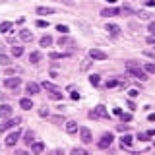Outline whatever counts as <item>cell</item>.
I'll list each match as a JSON object with an SVG mask.
<instances>
[{
  "label": "cell",
  "mask_w": 155,
  "mask_h": 155,
  "mask_svg": "<svg viewBox=\"0 0 155 155\" xmlns=\"http://www.w3.org/2000/svg\"><path fill=\"white\" fill-rule=\"evenodd\" d=\"M23 142H25V145H31L33 142H35V132H31V130H27V132L23 134Z\"/></svg>",
  "instance_id": "cell-14"
},
{
  "label": "cell",
  "mask_w": 155,
  "mask_h": 155,
  "mask_svg": "<svg viewBox=\"0 0 155 155\" xmlns=\"http://www.w3.org/2000/svg\"><path fill=\"white\" fill-rule=\"evenodd\" d=\"M107 2H109V4H114V2H116V0H107Z\"/></svg>",
  "instance_id": "cell-48"
},
{
  "label": "cell",
  "mask_w": 155,
  "mask_h": 155,
  "mask_svg": "<svg viewBox=\"0 0 155 155\" xmlns=\"http://www.w3.org/2000/svg\"><path fill=\"white\" fill-rule=\"evenodd\" d=\"M41 85L45 87V89H56V85H54V84H51V81H43Z\"/></svg>",
  "instance_id": "cell-30"
},
{
  "label": "cell",
  "mask_w": 155,
  "mask_h": 155,
  "mask_svg": "<svg viewBox=\"0 0 155 155\" xmlns=\"http://www.w3.org/2000/svg\"><path fill=\"white\" fill-rule=\"evenodd\" d=\"M8 29H12V21H2L0 23V31H8Z\"/></svg>",
  "instance_id": "cell-27"
},
{
  "label": "cell",
  "mask_w": 155,
  "mask_h": 155,
  "mask_svg": "<svg viewBox=\"0 0 155 155\" xmlns=\"http://www.w3.org/2000/svg\"><path fill=\"white\" fill-rule=\"evenodd\" d=\"M113 140H114V136L110 134V132H107V134H103V136H101V140L97 142V145H99L101 149H107L110 143H113Z\"/></svg>",
  "instance_id": "cell-3"
},
{
  "label": "cell",
  "mask_w": 155,
  "mask_h": 155,
  "mask_svg": "<svg viewBox=\"0 0 155 155\" xmlns=\"http://www.w3.org/2000/svg\"><path fill=\"white\" fill-rule=\"evenodd\" d=\"M41 58H43V54L39 51H35V52L29 54V62H31V64H37V62H41Z\"/></svg>",
  "instance_id": "cell-18"
},
{
  "label": "cell",
  "mask_w": 155,
  "mask_h": 155,
  "mask_svg": "<svg viewBox=\"0 0 155 155\" xmlns=\"http://www.w3.org/2000/svg\"><path fill=\"white\" fill-rule=\"evenodd\" d=\"M19 138H21V132H19V130H16V132H12V134H8V136H6V145H14Z\"/></svg>",
  "instance_id": "cell-7"
},
{
  "label": "cell",
  "mask_w": 155,
  "mask_h": 155,
  "mask_svg": "<svg viewBox=\"0 0 155 155\" xmlns=\"http://www.w3.org/2000/svg\"><path fill=\"white\" fill-rule=\"evenodd\" d=\"M12 54L16 56V58L21 56V54H23V47H12Z\"/></svg>",
  "instance_id": "cell-26"
},
{
  "label": "cell",
  "mask_w": 155,
  "mask_h": 155,
  "mask_svg": "<svg viewBox=\"0 0 155 155\" xmlns=\"http://www.w3.org/2000/svg\"><path fill=\"white\" fill-rule=\"evenodd\" d=\"M145 56H149V58H155V52H149V51H145Z\"/></svg>",
  "instance_id": "cell-44"
},
{
  "label": "cell",
  "mask_w": 155,
  "mask_h": 155,
  "mask_svg": "<svg viewBox=\"0 0 155 155\" xmlns=\"http://www.w3.org/2000/svg\"><path fill=\"white\" fill-rule=\"evenodd\" d=\"M52 58V60H56V58H68L70 54H66V52H51V54H48Z\"/></svg>",
  "instance_id": "cell-23"
},
{
  "label": "cell",
  "mask_w": 155,
  "mask_h": 155,
  "mask_svg": "<svg viewBox=\"0 0 155 155\" xmlns=\"http://www.w3.org/2000/svg\"><path fill=\"white\" fill-rule=\"evenodd\" d=\"M128 95H130V97H138V95H140V91H138V89H130V91H128Z\"/></svg>",
  "instance_id": "cell-38"
},
{
  "label": "cell",
  "mask_w": 155,
  "mask_h": 155,
  "mask_svg": "<svg viewBox=\"0 0 155 155\" xmlns=\"http://www.w3.org/2000/svg\"><path fill=\"white\" fill-rule=\"evenodd\" d=\"M87 151H85V149H81V147H74V149H72V155H85Z\"/></svg>",
  "instance_id": "cell-29"
},
{
  "label": "cell",
  "mask_w": 155,
  "mask_h": 155,
  "mask_svg": "<svg viewBox=\"0 0 155 155\" xmlns=\"http://www.w3.org/2000/svg\"><path fill=\"white\" fill-rule=\"evenodd\" d=\"M118 14H120L118 8H105V10H101V16H105V18H109V16H118Z\"/></svg>",
  "instance_id": "cell-12"
},
{
  "label": "cell",
  "mask_w": 155,
  "mask_h": 155,
  "mask_svg": "<svg viewBox=\"0 0 155 155\" xmlns=\"http://www.w3.org/2000/svg\"><path fill=\"white\" fill-rule=\"evenodd\" d=\"M62 120H64V116H54V118H52V122L58 124V122H62Z\"/></svg>",
  "instance_id": "cell-40"
},
{
  "label": "cell",
  "mask_w": 155,
  "mask_h": 155,
  "mask_svg": "<svg viewBox=\"0 0 155 155\" xmlns=\"http://www.w3.org/2000/svg\"><path fill=\"white\" fill-rule=\"evenodd\" d=\"M105 85H107V87H114V85H118V80H109Z\"/></svg>",
  "instance_id": "cell-36"
},
{
  "label": "cell",
  "mask_w": 155,
  "mask_h": 155,
  "mask_svg": "<svg viewBox=\"0 0 155 155\" xmlns=\"http://www.w3.org/2000/svg\"><path fill=\"white\" fill-rule=\"evenodd\" d=\"M19 107H21V109H25V110H29V109H33V101L27 99V97H23V99L19 101Z\"/></svg>",
  "instance_id": "cell-19"
},
{
  "label": "cell",
  "mask_w": 155,
  "mask_h": 155,
  "mask_svg": "<svg viewBox=\"0 0 155 155\" xmlns=\"http://www.w3.org/2000/svg\"><path fill=\"white\" fill-rule=\"evenodd\" d=\"M80 136H81V142H84V143H91V142H93L91 130H89V128H85V126H84V128H80Z\"/></svg>",
  "instance_id": "cell-4"
},
{
  "label": "cell",
  "mask_w": 155,
  "mask_h": 155,
  "mask_svg": "<svg viewBox=\"0 0 155 155\" xmlns=\"http://www.w3.org/2000/svg\"><path fill=\"white\" fill-rule=\"evenodd\" d=\"M66 43H68V39H66V37H60V39H58V45H60V47H62V45H66Z\"/></svg>",
  "instance_id": "cell-41"
},
{
  "label": "cell",
  "mask_w": 155,
  "mask_h": 155,
  "mask_svg": "<svg viewBox=\"0 0 155 155\" xmlns=\"http://www.w3.org/2000/svg\"><path fill=\"white\" fill-rule=\"evenodd\" d=\"M19 39L25 41V43L33 41V31H29V29H21V31H19Z\"/></svg>",
  "instance_id": "cell-11"
},
{
  "label": "cell",
  "mask_w": 155,
  "mask_h": 155,
  "mask_svg": "<svg viewBox=\"0 0 155 155\" xmlns=\"http://www.w3.org/2000/svg\"><path fill=\"white\" fill-rule=\"evenodd\" d=\"M147 43H149V45H153V43H155V35H151V37H147Z\"/></svg>",
  "instance_id": "cell-43"
},
{
  "label": "cell",
  "mask_w": 155,
  "mask_h": 155,
  "mask_svg": "<svg viewBox=\"0 0 155 155\" xmlns=\"http://www.w3.org/2000/svg\"><path fill=\"white\" fill-rule=\"evenodd\" d=\"M12 114V107L10 105H2L0 107V116H2V118H6V116H10Z\"/></svg>",
  "instance_id": "cell-21"
},
{
  "label": "cell",
  "mask_w": 155,
  "mask_h": 155,
  "mask_svg": "<svg viewBox=\"0 0 155 155\" xmlns=\"http://www.w3.org/2000/svg\"><path fill=\"white\" fill-rule=\"evenodd\" d=\"M120 120H122V122H130V120H132V114L130 113H120Z\"/></svg>",
  "instance_id": "cell-28"
},
{
  "label": "cell",
  "mask_w": 155,
  "mask_h": 155,
  "mask_svg": "<svg viewBox=\"0 0 155 155\" xmlns=\"http://www.w3.org/2000/svg\"><path fill=\"white\" fill-rule=\"evenodd\" d=\"M138 140H142V142H147L149 136H147V134H138Z\"/></svg>",
  "instance_id": "cell-37"
},
{
  "label": "cell",
  "mask_w": 155,
  "mask_h": 155,
  "mask_svg": "<svg viewBox=\"0 0 155 155\" xmlns=\"http://www.w3.org/2000/svg\"><path fill=\"white\" fill-rule=\"evenodd\" d=\"M149 33H151V35H155V21H151V23H149Z\"/></svg>",
  "instance_id": "cell-39"
},
{
  "label": "cell",
  "mask_w": 155,
  "mask_h": 155,
  "mask_svg": "<svg viewBox=\"0 0 155 155\" xmlns=\"http://www.w3.org/2000/svg\"><path fill=\"white\" fill-rule=\"evenodd\" d=\"M153 145H155V142H153Z\"/></svg>",
  "instance_id": "cell-49"
},
{
  "label": "cell",
  "mask_w": 155,
  "mask_h": 155,
  "mask_svg": "<svg viewBox=\"0 0 155 155\" xmlns=\"http://www.w3.org/2000/svg\"><path fill=\"white\" fill-rule=\"evenodd\" d=\"M89 56L93 58V60H107V52L101 51V48H91V51H89Z\"/></svg>",
  "instance_id": "cell-5"
},
{
  "label": "cell",
  "mask_w": 155,
  "mask_h": 155,
  "mask_svg": "<svg viewBox=\"0 0 155 155\" xmlns=\"http://www.w3.org/2000/svg\"><path fill=\"white\" fill-rule=\"evenodd\" d=\"M147 120H149V122H155V114H149V116H147Z\"/></svg>",
  "instance_id": "cell-45"
},
{
  "label": "cell",
  "mask_w": 155,
  "mask_h": 155,
  "mask_svg": "<svg viewBox=\"0 0 155 155\" xmlns=\"http://www.w3.org/2000/svg\"><path fill=\"white\" fill-rule=\"evenodd\" d=\"M19 122H21V118H19V116H16V118H10V120H6V122L0 126V128H2V130H8V128H14V126H18Z\"/></svg>",
  "instance_id": "cell-9"
},
{
  "label": "cell",
  "mask_w": 155,
  "mask_h": 155,
  "mask_svg": "<svg viewBox=\"0 0 155 155\" xmlns=\"http://www.w3.org/2000/svg\"><path fill=\"white\" fill-rule=\"evenodd\" d=\"M143 70L149 72V74H155V64H151V62H145V64H143Z\"/></svg>",
  "instance_id": "cell-25"
},
{
  "label": "cell",
  "mask_w": 155,
  "mask_h": 155,
  "mask_svg": "<svg viewBox=\"0 0 155 155\" xmlns=\"http://www.w3.org/2000/svg\"><path fill=\"white\" fill-rule=\"evenodd\" d=\"M19 84H21V78H6L4 80V87H12V89H18Z\"/></svg>",
  "instance_id": "cell-6"
},
{
  "label": "cell",
  "mask_w": 155,
  "mask_h": 155,
  "mask_svg": "<svg viewBox=\"0 0 155 155\" xmlns=\"http://www.w3.org/2000/svg\"><path fill=\"white\" fill-rule=\"evenodd\" d=\"M105 29H107V31H109L113 37H118V35H120V27L116 25V23H107Z\"/></svg>",
  "instance_id": "cell-10"
},
{
  "label": "cell",
  "mask_w": 155,
  "mask_h": 155,
  "mask_svg": "<svg viewBox=\"0 0 155 155\" xmlns=\"http://www.w3.org/2000/svg\"><path fill=\"white\" fill-rule=\"evenodd\" d=\"M66 132L68 134L78 132V122H76V120H68V122H66Z\"/></svg>",
  "instance_id": "cell-16"
},
{
  "label": "cell",
  "mask_w": 155,
  "mask_h": 155,
  "mask_svg": "<svg viewBox=\"0 0 155 155\" xmlns=\"http://www.w3.org/2000/svg\"><path fill=\"white\" fill-rule=\"evenodd\" d=\"M147 136L151 138V136H155V130H147Z\"/></svg>",
  "instance_id": "cell-47"
},
{
  "label": "cell",
  "mask_w": 155,
  "mask_h": 155,
  "mask_svg": "<svg viewBox=\"0 0 155 155\" xmlns=\"http://www.w3.org/2000/svg\"><path fill=\"white\" fill-rule=\"evenodd\" d=\"M39 43H41V47H51V45H52V37H51V35H43Z\"/></svg>",
  "instance_id": "cell-22"
},
{
  "label": "cell",
  "mask_w": 155,
  "mask_h": 155,
  "mask_svg": "<svg viewBox=\"0 0 155 155\" xmlns=\"http://www.w3.org/2000/svg\"><path fill=\"white\" fill-rule=\"evenodd\" d=\"M116 128H118V130H120V132H128V130H130V126L122 122V124H118V126H116Z\"/></svg>",
  "instance_id": "cell-33"
},
{
  "label": "cell",
  "mask_w": 155,
  "mask_h": 155,
  "mask_svg": "<svg viewBox=\"0 0 155 155\" xmlns=\"http://www.w3.org/2000/svg\"><path fill=\"white\" fill-rule=\"evenodd\" d=\"M54 12H56L54 8H45V6L37 8V14H39V16H51V14H54Z\"/></svg>",
  "instance_id": "cell-17"
},
{
  "label": "cell",
  "mask_w": 155,
  "mask_h": 155,
  "mask_svg": "<svg viewBox=\"0 0 155 155\" xmlns=\"http://www.w3.org/2000/svg\"><path fill=\"white\" fill-rule=\"evenodd\" d=\"M56 31H60V33H68L70 29H68V25H62V23H60V25H56Z\"/></svg>",
  "instance_id": "cell-31"
},
{
  "label": "cell",
  "mask_w": 155,
  "mask_h": 155,
  "mask_svg": "<svg viewBox=\"0 0 155 155\" xmlns=\"http://www.w3.org/2000/svg\"><path fill=\"white\" fill-rule=\"evenodd\" d=\"M145 4H147V6H155V0H147Z\"/></svg>",
  "instance_id": "cell-46"
},
{
  "label": "cell",
  "mask_w": 155,
  "mask_h": 155,
  "mask_svg": "<svg viewBox=\"0 0 155 155\" xmlns=\"http://www.w3.org/2000/svg\"><path fill=\"white\" fill-rule=\"evenodd\" d=\"M132 142H134V138L130 134H124L122 138H120V145H122V147H130V145H132Z\"/></svg>",
  "instance_id": "cell-13"
},
{
  "label": "cell",
  "mask_w": 155,
  "mask_h": 155,
  "mask_svg": "<svg viewBox=\"0 0 155 155\" xmlns=\"http://www.w3.org/2000/svg\"><path fill=\"white\" fill-rule=\"evenodd\" d=\"M25 91H27L29 95H37L39 91H41V85L35 84V81H29V84L25 85Z\"/></svg>",
  "instance_id": "cell-8"
},
{
  "label": "cell",
  "mask_w": 155,
  "mask_h": 155,
  "mask_svg": "<svg viewBox=\"0 0 155 155\" xmlns=\"http://www.w3.org/2000/svg\"><path fill=\"white\" fill-rule=\"evenodd\" d=\"M89 116L91 118H109V110L103 105H97L93 110H89Z\"/></svg>",
  "instance_id": "cell-2"
},
{
  "label": "cell",
  "mask_w": 155,
  "mask_h": 155,
  "mask_svg": "<svg viewBox=\"0 0 155 155\" xmlns=\"http://www.w3.org/2000/svg\"><path fill=\"white\" fill-rule=\"evenodd\" d=\"M48 113H51V110H48L47 107H43V109H39V114H41V116H48Z\"/></svg>",
  "instance_id": "cell-35"
},
{
  "label": "cell",
  "mask_w": 155,
  "mask_h": 155,
  "mask_svg": "<svg viewBox=\"0 0 155 155\" xmlns=\"http://www.w3.org/2000/svg\"><path fill=\"white\" fill-rule=\"evenodd\" d=\"M35 25H37V27H48V21H45V19H37Z\"/></svg>",
  "instance_id": "cell-34"
},
{
  "label": "cell",
  "mask_w": 155,
  "mask_h": 155,
  "mask_svg": "<svg viewBox=\"0 0 155 155\" xmlns=\"http://www.w3.org/2000/svg\"><path fill=\"white\" fill-rule=\"evenodd\" d=\"M0 64H4V66L10 64V58H8L6 54H0Z\"/></svg>",
  "instance_id": "cell-32"
},
{
  "label": "cell",
  "mask_w": 155,
  "mask_h": 155,
  "mask_svg": "<svg viewBox=\"0 0 155 155\" xmlns=\"http://www.w3.org/2000/svg\"><path fill=\"white\" fill-rule=\"evenodd\" d=\"M99 81H101V76H97V74H91L89 76V84L91 85H99Z\"/></svg>",
  "instance_id": "cell-24"
},
{
  "label": "cell",
  "mask_w": 155,
  "mask_h": 155,
  "mask_svg": "<svg viewBox=\"0 0 155 155\" xmlns=\"http://www.w3.org/2000/svg\"><path fill=\"white\" fill-rule=\"evenodd\" d=\"M48 91V97H51V99H56V101H60L62 97H64V93H62L60 89H47Z\"/></svg>",
  "instance_id": "cell-15"
},
{
  "label": "cell",
  "mask_w": 155,
  "mask_h": 155,
  "mask_svg": "<svg viewBox=\"0 0 155 155\" xmlns=\"http://www.w3.org/2000/svg\"><path fill=\"white\" fill-rule=\"evenodd\" d=\"M89 66H91V62H89V60H85L84 64H81V70H87V68H89Z\"/></svg>",
  "instance_id": "cell-42"
},
{
  "label": "cell",
  "mask_w": 155,
  "mask_h": 155,
  "mask_svg": "<svg viewBox=\"0 0 155 155\" xmlns=\"http://www.w3.org/2000/svg\"><path fill=\"white\" fill-rule=\"evenodd\" d=\"M126 70L130 72V74H132L136 80H142V81H145L147 80V74H145V70H142V68H140L138 64H136V62H126Z\"/></svg>",
  "instance_id": "cell-1"
},
{
  "label": "cell",
  "mask_w": 155,
  "mask_h": 155,
  "mask_svg": "<svg viewBox=\"0 0 155 155\" xmlns=\"http://www.w3.org/2000/svg\"><path fill=\"white\" fill-rule=\"evenodd\" d=\"M43 149H45V143H43V142H33L31 143V151L33 153H41Z\"/></svg>",
  "instance_id": "cell-20"
}]
</instances>
